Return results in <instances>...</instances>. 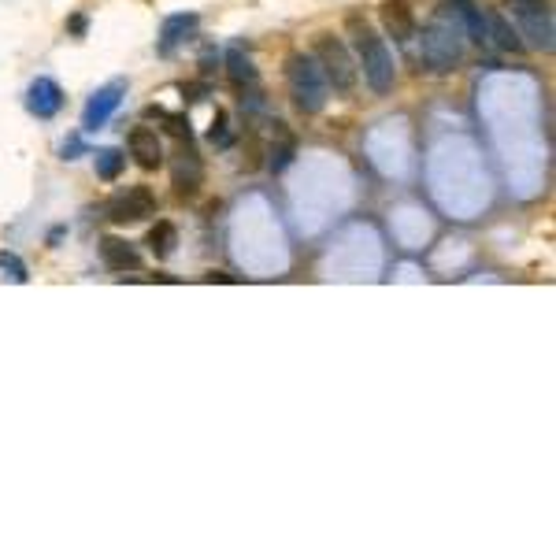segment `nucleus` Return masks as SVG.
I'll list each match as a JSON object with an SVG mask.
<instances>
[{
    "mask_svg": "<svg viewBox=\"0 0 556 556\" xmlns=\"http://www.w3.org/2000/svg\"><path fill=\"white\" fill-rule=\"evenodd\" d=\"M175 245H178V230H175V223L156 219V226L149 230V249L156 252L159 260H164V257H171V252H175Z\"/></svg>",
    "mask_w": 556,
    "mask_h": 556,
    "instance_id": "17",
    "label": "nucleus"
},
{
    "mask_svg": "<svg viewBox=\"0 0 556 556\" xmlns=\"http://www.w3.org/2000/svg\"><path fill=\"white\" fill-rule=\"evenodd\" d=\"M437 12L446 19H453L463 30V37H471L475 45H486V12L475 4V0H442Z\"/></svg>",
    "mask_w": 556,
    "mask_h": 556,
    "instance_id": "8",
    "label": "nucleus"
},
{
    "mask_svg": "<svg viewBox=\"0 0 556 556\" xmlns=\"http://www.w3.org/2000/svg\"><path fill=\"white\" fill-rule=\"evenodd\" d=\"M226 75H230L234 86H252L257 82V67H252V60L241 49H230L226 53Z\"/></svg>",
    "mask_w": 556,
    "mask_h": 556,
    "instance_id": "18",
    "label": "nucleus"
},
{
    "mask_svg": "<svg viewBox=\"0 0 556 556\" xmlns=\"http://www.w3.org/2000/svg\"><path fill=\"white\" fill-rule=\"evenodd\" d=\"M286 86H290L293 108L305 111V115H319L331 101L327 75H323V67L315 63L312 53H293L286 60Z\"/></svg>",
    "mask_w": 556,
    "mask_h": 556,
    "instance_id": "2",
    "label": "nucleus"
},
{
    "mask_svg": "<svg viewBox=\"0 0 556 556\" xmlns=\"http://www.w3.org/2000/svg\"><path fill=\"white\" fill-rule=\"evenodd\" d=\"M486 41L497 45L501 53H523V41H519L516 27H512V22H508V15H501V12H490V15H486Z\"/></svg>",
    "mask_w": 556,
    "mask_h": 556,
    "instance_id": "15",
    "label": "nucleus"
},
{
    "mask_svg": "<svg viewBox=\"0 0 556 556\" xmlns=\"http://www.w3.org/2000/svg\"><path fill=\"white\" fill-rule=\"evenodd\" d=\"M463 56V30L456 27L453 19H446L437 12L434 22L423 27V37H420V60L430 67V71H453Z\"/></svg>",
    "mask_w": 556,
    "mask_h": 556,
    "instance_id": "5",
    "label": "nucleus"
},
{
    "mask_svg": "<svg viewBox=\"0 0 556 556\" xmlns=\"http://www.w3.org/2000/svg\"><path fill=\"white\" fill-rule=\"evenodd\" d=\"M123 93H127V86L123 82H108L104 89H97L89 97V104H86V111H82V127L86 130H101L111 115H115V108L123 104Z\"/></svg>",
    "mask_w": 556,
    "mask_h": 556,
    "instance_id": "9",
    "label": "nucleus"
},
{
    "mask_svg": "<svg viewBox=\"0 0 556 556\" xmlns=\"http://www.w3.org/2000/svg\"><path fill=\"white\" fill-rule=\"evenodd\" d=\"M197 27H200V19L193 15V12H178V15H168L164 19V30H159V53L164 56H171L178 45H185L193 34H197Z\"/></svg>",
    "mask_w": 556,
    "mask_h": 556,
    "instance_id": "13",
    "label": "nucleus"
},
{
    "mask_svg": "<svg viewBox=\"0 0 556 556\" xmlns=\"http://www.w3.org/2000/svg\"><path fill=\"white\" fill-rule=\"evenodd\" d=\"M208 142H212L216 149H226L230 142H234V134H230V115H226V111H216L212 130H208Z\"/></svg>",
    "mask_w": 556,
    "mask_h": 556,
    "instance_id": "20",
    "label": "nucleus"
},
{
    "mask_svg": "<svg viewBox=\"0 0 556 556\" xmlns=\"http://www.w3.org/2000/svg\"><path fill=\"white\" fill-rule=\"evenodd\" d=\"M345 30H349L353 53H356V67H360L367 89L379 93V97H386V93L393 89V82H397V63H393V53H389L386 37H379V30L371 27L364 15H349Z\"/></svg>",
    "mask_w": 556,
    "mask_h": 556,
    "instance_id": "1",
    "label": "nucleus"
},
{
    "mask_svg": "<svg viewBox=\"0 0 556 556\" xmlns=\"http://www.w3.org/2000/svg\"><path fill=\"white\" fill-rule=\"evenodd\" d=\"M293 152H297V142H293V134L286 130V123H274V142H271V159H267V168L278 175V171H286L293 164Z\"/></svg>",
    "mask_w": 556,
    "mask_h": 556,
    "instance_id": "16",
    "label": "nucleus"
},
{
    "mask_svg": "<svg viewBox=\"0 0 556 556\" xmlns=\"http://www.w3.org/2000/svg\"><path fill=\"white\" fill-rule=\"evenodd\" d=\"M156 216V197L149 185H127L123 193H115L108 200V219L111 223H142Z\"/></svg>",
    "mask_w": 556,
    "mask_h": 556,
    "instance_id": "6",
    "label": "nucleus"
},
{
    "mask_svg": "<svg viewBox=\"0 0 556 556\" xmlns=\"http://www.w3.org/2000/svg\"><path fill=\"white\" fill-rule=\"evenodd\" d=\"M508 19L530 53H552L556 30H552V4L549 0H508Z\"/></svg>",
    "mask_w": 556,
    "mask_h": 556,
    "instance_id": "4",
    "label": "nucleus"
},
{
    "mask_svg": "<svg viewBox=\"0 0 556 556\" xmlns=\"http://www.w3.org/2000/svg\"><path fill=\"white\" fill-rule=\"evenodd\" d=\"M182 93H185V101H204V93H208V86L193 82V86H182Z\"/></svg>",
    "mask_w": 556,
    "mask_h": 556,
    "instance_id": "22",
    "label": "nucleus"
},
{
    "mask_svg": "<svg viewBox=\"0 0 556 556\" xmlns=\"http://www.w3.org/2000/svg\"><path fill=\"white\" fill-rule=\"evenodd\" d=\"M101 260H104L108 271L127 274V271L142 267V252H137L130 241H123V238H101Z\"/></svg>",
    "mask_w": 556,
    "mask_h": 556,
    "instance_id": "14",
    "label": "nucleus"
},
{
    "mask_svg": "<svg viewBox=\"0 0 556 556\" xmlns=\"http://www.w3.org/2000/svg\"><path fill=\"white\" fill-rule=\"evenodd\" d=\"M171 182H175V190L178 197H193L200 190V182H204V168H200V156L190 142H182L178 152H175V164H171Z\"/></svg>",
    "mask_w": 556,
    "mask_h": 556,
    "instance_id": "7",
    "label": "nucleus"
},
{
    "mask_svg": "<svg viewBox=\"0 0 556 556\" xmlns=\"http://www.w3.org/2000/svg\"><path fill=\"white\" fill-rule=\"evenodd\" d=\"M0 271H4L12 282H27V278H30V274H27V264H22L15 252H0Z\"/></svg>",
    "mask_w": 556,
    "mask_h": 556,
    "instance_id": "21",
    "label": "nucleus"
},
{
    "mask_svg": "<svg viewBox=\"0 0 556 556\" xmlns=\"http://www.w3.org/2000/svg\"><path fill=\"white\" fill-rule=\"evenodd\" d=\"M312 56L323 67V75H327L331 93H338V97H353L356 86H360V67H356L353 53H349V45H345L341 37H334V34H319L312 41Z\"/></svg>",
    "mask_w": 556,
    "mask_h": 556,
    "instance_id": "3",
    "label": "nucleus"
},
{
    "mask_svg": "<svg viewBox=\"0 0 556 556\" xmlns=\"http://www.w3.org/2000/svg\"><path fill=\"white\" fill-rule=\"evenodd\" d=\"M60 108H63V89L53 78H34L27 89V111L37 115V119H53Z\"/></svg>",
    "mask_w": 556,
    "mask_h": 556,
    "instance_id": "12",
    "label": "nucleus"
},
{
    "mask_svg": "<svg viewBox=\"0 0 556 556\" xmlns=\"http://www.w3.org/2000/svg\"><path fill=\"white\" fill-rule=\"evenodd\" d=\"M127 149H130L134 164L142 171L164 168V142H159V134L152 127H134L130 137H127Z\"/></svg>",
    "mask_w": 556,
    "mask_h": 556,
    "instance_id": "10",
    "label": "nucleus"
},
{
    "mask_svg": "<svg viewBox=\"0 0 556 556\" xmlns=\"http://www.w3.org/2000/svg\"><path fill=\"white\" fill-rule=\"evenodd\" d=\"M123 168H127V152H119V149H101L97 152V178L115 182L123 175Z\"/></svg>",
    "mask_w": 556,
    "mask_h": 556,
    "instance_id": "19",
    "label": "nucleus"
},
{
    "mask_svg": "<svg viewBox=\"0 0 556 556\" xmlns=\"http://www.w3.org/2000/svg\"><path fill=\"white\" fill-rule=\"evenodd\" d=\"M379 19H382L386 37H393V41H412L415 37V12H412L408 0H382Z\"/></svg>",
    "mask_w": 556,
    "mask_h": 556,
    "instance_id": "11",
    "label": "nucleus"
}]
</instances>
